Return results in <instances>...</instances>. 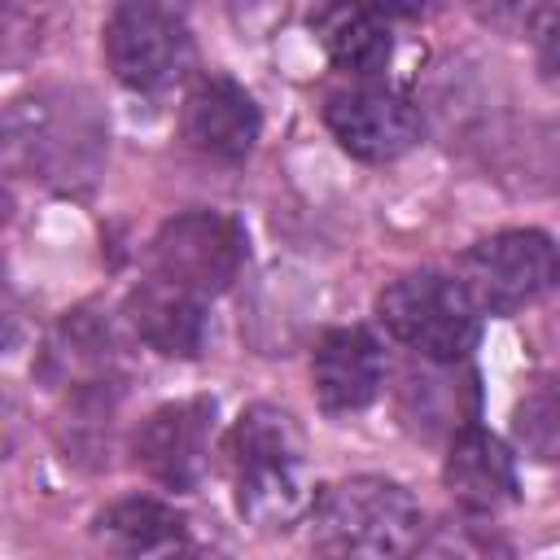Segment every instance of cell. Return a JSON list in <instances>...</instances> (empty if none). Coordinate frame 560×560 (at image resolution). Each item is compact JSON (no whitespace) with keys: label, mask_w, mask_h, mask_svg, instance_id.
<instances>
[{"label":"cell","mask_w":560,"mask_h":560,"mask_svg":"<svg viewBox=\"0 0 560 560\" xmlns=\"http://www.w3.org/2000/svg\"><path fill=\"white\" fill-rule=\"evenodd\" d=\"M420 534L411 490L385 477H346L315 499L311 560H416Z\"/></svg>","instance_id":"2"},{"label":"cell","mask_w":560,"mask_h":560,"mask_svg":"<svg viewBox=\"0 0 560 560\" xmlns=\"http://www.w3.org/2000/svg\"><path fill=\"white\" fill-rule=\"evenodd\" d=\"M214 398L166 402L136 429V464L166 490H192L210 468Z\"/></svg>","instance_id":"8"},{"label":"cell","mask_w":560,"mask_h":560,"mask_svg":"<svg viewBox=\"0 0 560 560\" xmlns=\"http://www.w3.org/2000/svg\"><path fill=\"white\" fill-rule=\"evenodd\" d=\"M477 372L468 363H429L416 359L402 368L398 389H394V407L407 433L438 442V438H455L464 429H472L477 420Z\"/></svg>","instance_id":"10"},{"label":"cell","mask_w":560,"mask_h":560,"mask_svg":"<svg viewBox=\"0 0 560 560\" xmlns=\"http://www.w3.org/2000/svg\"><path fill=\"white\" fill-rule=\"evenodd\" d=\"M560 280V254L547 232L508 228L477 241L459 262V284L481 315H516Z\"/></svg>","instance_id":"5"},{"label":"cell","mask_w":560,"mask_h":560,"mask_svg":"<svg viewBox=\"0 0 560 560\" xmlns=\"http://www.w3.org/2000/svg\"><path fill=\"white\" fill-rule=\"evenodd\" d=\"M236 512L262 529L284 534L315 512V486L306 468V438L298 420L276 402H254L236 416L223 442Z\"/></svg>","instance_id":"1"},{"label":"cell","mask_w":560,"mask_h":560,"mask_svg":"<svg viewBox=\"0 0 560 560\" xmlns=\"http://www.w3.org/2000/svg\"><path fill=\"white\" fill-rule=\"evenodd\" d=\"M122 315L131 324V332L166 354V359H197L201 346H206V315H201V298L166 284V280H140L127 302H122Z\"/></svg>","instance_id":"14"},{"label":"cell","mask_w":560,"mask_h":560,"mask_svg":"<svg viewBox=\"0 0 560 560\" xmlns=\"http://www.w3.org/2000/svg\"><path fill=\"white\" fill-rule=\"evenodd\" d=\"M416 560H512L508 542L481 525L472 512L468 516H446L420 534Z\"/></svg>","instance_id":"17"},{"label":"cell","mask_w":560,"mask_h":560,"mask_svg":"<svg viewBox=\"0 0 560 560\" xmlns=\"http://www.w3.org/2000/svg\"><path fill=\"white\" fill-rule=\"evenodd\" d=\"M311 31L324 44L328 61L346 74H376L394 52L385 13L368 4H324L311 13Z\"/></svg>","instance_id":"16"},{"label":"cell","mask_w":560,"mask_h":560,"mask_svg":"<svg viewBox=\"0 0 560 560\" xmlns=\"http://www.w3.org/2000/svg\"><path fill=\"white\" fill-rule=\"evenodd\" d=\"M149 262L158 280L192 298H214L241 276L245 232L219 210H184L158 228L149 241Z\"/></svg>","instance_id":"6"},{"label":"cell","mask_w":560,"mask_h":560,"mask_svg":"<svg viewBox=\"0 0 560 560\" xmlns=\"http://www.w3.org/2000/svg\"><path fill=\"white\" fill-rule=\"evenodd\" d=\"M311 381H315V398L324 411H359L385 385V354L376 337L359 324L328 328L315 346Z\"/></svg>","instance_id":"13"},{"label":"cell","mask_w":560,"mask_h":560,"mask_svg":"<svg viewBox=\"0 0 560 560\" xmlns=\"http://www.w3.org/2000/svg\"><path fill=\"white\" fill-rule=\"evenodd\" d=\"M92 538L118 560H144L184 538V516L162 499L127 494L92 516Z\"/></svg>","instance_id":"15"},{"label":"cell","mask_w":560,"mask_h":560,"mask_svg":"<svg viewBox=\"0 0 560 560\" xmlns=\"http://www.w3.org/2000/svg\"><path fill=\"white\" fill-rule=\"evenodd\" d=\"M525 31L534 35V52H538V70L551 88H560V4H542L529 9Z\"/></svg>","instance_id":"19"},{"label":"cell","mask_w":560,"mask_h":560,"mask_svg":"<svg viewBox=\"0 0 560 560\" xmlns=\"http://www.w3.org/2000/svg\"><path fill=\"white\" fill-rule=\"evenodd\" d=\"M162 560H206V556H197V551H171V556H162Z\"/></svg>","instance_id":"20"},{"label":"cell","mask_w":560,"mask_h":560,"mask_svg":"<svg viewBox=\"0 0 560 560\" xmlns=\"http://www.w3.org/2000/svg\"><path fill=\"white\" fill-rule=\"evenodd\" d=\"M376 319L394 341L429 363H464L481 341L477 302L459 276L442 271H407L389 280L376 298Z\"/></svg>","instance_id":"4"},{"label":"cell","mask_w":560,"mask_h":560,"mask_svg":"<svg viewBox=\"0 0 560 560\" xmlns=\"http://www.w3.org/2000/svg\"><path fill=\"white\" fill-rule=\"evenodd\" d=\"M442 481H446L451 499L472 516H494V512L512 508L516 494H521L512 451L481 424H472V429L451 438L446 464H442Z\"/></svg>","instance_id":"12"},{"label":"cell","mask_w":560,"mask_h":560,"mask_svg":"<svg viewBox=\"0 0 560 560\" xmlns=\"http://www.w3.org/2000/svg\"><path fill=\"white\" fill-rule=\"evenodd\" d=\"M512 438L538 464H560V385H534L512 407Z\"/></svg>","instance_id":"18"},{"label":"cell","mask_w":560,"mask_h":560,"mask_svg":"<svg viewBox=\"0 0 560 560\" xmlns=\"http://www.w3.org/2000/svg\"><path fill=\"white\" fill-rule=\"evenodd\" d=\"M332 140L359 162H394L420 140V114L389 88H346L324 101Z\"/></svg>","instance_id":"9"},{"label":"cell","mask_w":560,"mask_h":560,"mask_svg":"<svg viewBox=\"0 0 560 560\" xmlns=\"http://www.w3.org/2000/svg\"><path fill=\"white\" fill-rule=\"evenodd\" d=\"M4 136H9V158L57 188L92 179L105 158V122L92 96L70 88H44L18 96L9 105Z\"/></svg>","instance_id":"3"},{"label":"cell","mask_w":560,"mask_h":560,"mask_svg":"<svg viewBox=\"0 0 560 560\" xmlns=\"http://www.w3.org/2000/svg\"><path fill=\"white\" fill-rule=\"evenodd\" d=\"M179 127H184V140L197 153L219 158V162H241L258 144L262 114H258L254 96L236 79H228V74H201L184 92Z\"/></svg>","instance_id":"11"},{"label":"cell","mask_w":560,"mask_h":560,"mask_svg":"<svg viewBox=\"0 0 560 560\" xmlns=\"http://www.w3.org/2000/svg\"><path fill=\"white\" fill-rule=\"evenodd\" d=\"M105 61L122 88L162 92L192 61L188 22L166 4H149V0L118 4L105 22Z\"/></svg>","instance_id":"7"}]
</instances>
